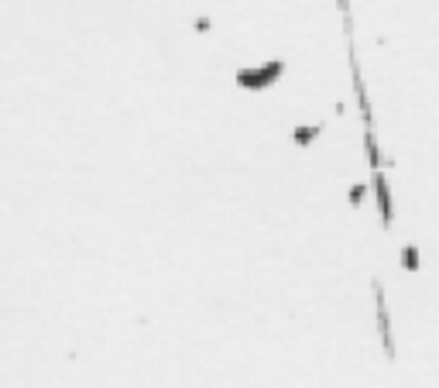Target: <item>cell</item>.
Here are the masks:
<instances>
[{"label": "cell", "mask_w": 439, "mask_h": 388, "mask_svg": "<svg viewBox=\"0 0 439 388\" xmlns=\"http://www.w3.org/2000/svg\"><path fill=\"white\" fill-rule=\"evenodd\" d=\"M281 76H285V62L281 59H268V62H258V66H241L237 69V86L251 90V93H261L268 86H274Z\"/></svg>", "instance_id": "6da1fadb"}, {"label": "cell", "mask_w": 439, "mask_h": 388, "mask_svg": "<svg viewBox=\"0 0 439 388\" xmlns=\"http://www.w3.org/2000/svg\"><path fill=\"white\" fill-rule=\"evenodd\" d=\"M374 196H377V206H381L384 223H388V220H391V193H388V183H384V176H381V172L374 176Z\"/></svg>", "instance_id": "7a4b0ae2"}, {"label": "cell", "mask_w": 439, "mask_h": 388, "mask_svg": "<svg viewBox=\"0 0 439 388\" xmlns=\"http://www.w3.org/2000/svg\"><path fill=\"white\" fill-rule=\"evenodd\" d=\"M319 131H323V124H299L295 134H292V141H295L299 148H309V145L319 138Z\"/></svg>", "instance_id": "3957f363"}, {"label": "cell", "mask_w": 439, "mask_h": 388, "mask_svg": "<svg viewBox=\"0 0 439 388\" xmlns=\"http://www.w3.org/2000/svg\"><path fill=\"white\" fill-rule=\"evenodd\" d=\"M402 265L415 272V268H419V251H415V248H405V251H402Z\"/></svg>", "instance_id": "277c9868"}, {"label": "cell", "mask_w": 439, "mask_h": 388, "mask_svg": "<svg viewBox=\"0 0 439 388\" xmlns=\"http://www.w3.org/2000/svg\"><path fill=\"white\" fill-rule=\"evenodd\" d=\"M364 199H367V186H353V190H351V203H353V206H360Z\"/></svg>", "instance_id": "5b68a950"}]
</instances>
